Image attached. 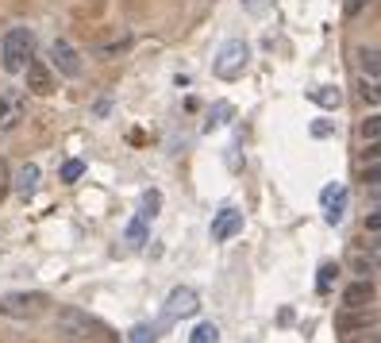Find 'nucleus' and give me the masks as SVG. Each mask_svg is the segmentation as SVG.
Masks as SVG:
<instances>
[{"instance_id":"obj_33","label":"nucleus","mask_w":381,"mask_h":343,"mask_svg":"<svg viewBox=\"0 0 381 343\" xmlns=\"http://www.w3.org/2000/svg\"><path fill=\"white\" fill-rule=\"evenodd\" d=\"M104 343H108V339H104Z\"/></svg>"},{"instance_id":"obj_21","label":"nucleus","mask_w":381,"mask_h":343,"mask_svg":"<svg viewBox=\"0 0 381 343\" xmlns=\"http://www.w3.org/2000/svg\"><path fill=\"white\" fill-rule=\"evenodd\" d=\"M358 62L366 73H381V54L374 51V46H366V51H358Z\"/></svg>"},{"instance_id":"obj_4","label":"nucleus","mask_w":381,"mask_h":343,"mask_svg":"<svg viewBox=\"0 0 381 343\" xmlns=\"http://www.w3.org/2000/svg\"><path fill=\"white\" fill-rule=\"evenodd\" d=\"M335 328L343 336H350V332H366V328H381V312L377 304H362V309H343L335 317Z\"/></svg>"},{"instance_id":"obj_22","label":"nucleus","mask_w":381,"mask_h":343,"mask_svg":"<svg viewBox=\"0 0 381 343\" xmlns=\"http://www.w3.org/2000/svg\"><path fill=\"white\" fill-rule=\"evenodd\" d=\"M78 178H85V162L81 158H70L62 166V182H78Z\"/></svg>"},{"instance_id":"obj_1","label":"nucleus","mask_w":381,"mask_h":343,"mask_svg":"<svg viewBox=\"0 0 381 343\" xmlns=\"http://www.w3.org/2000/svg\"><path fill=\"white\" fill-rule=\"evenodd\" d=\"M0 58H4L8 73H24L27 62L35 58V31L31 27H12L0 43Z\"/></svg>"},{"instance_id":"obj_8","label":"nucleus","mask_w":381,"mask_h":343,"mask_svg":"<svg viewBox=\"0 0 381 343\" xmlns=\"http://www.w3.org/2000/svg\"><path fill=\"white\" fill-rule=\"evenodd\" d=\"M51 58H54V66H58V73H66V78H78V73H81L78 51H73L66 39H54L51 43Z\"/></svg>"},{"instance_id":"obj_27","label":"nucleus","mask_w":381,"mask_h":343,"mask_svg":"<svg viewBox=\"0 0 381 343\" xmlns=\"http://www.w3.org/2000/svg\"><path fill=\"white\" fill-rule=\"evenodd\" d=\"M312 135L328 139V135H335V128H331V123H328V120H323V123H312Z\"/></svg>"},{"instance_id":"obj_11","label":"nucleus","mask_w":381,"mask_h":343,"mask_svg":"<svg viewBox=\"0 0 381 343\" xmlns=\"http://www.w3.org/2000/svg\"><path fill=\"white\" fill-rule=\"evenodd\" d=\"M27 89L39 93V97H46V93L54 89V85H51V70H46L43 62H35V58L27 62Z\"/></svg>"},{"instance_id":"obj_12","label":"nucleus","mask_w":381,"mask_h":343,"mask_svg":"<svg viewBox=\"0 0 381 343\" xmlns=\"http://www.w3.org/2000/svg\"><path fill=\"white\" fill-rule=\"evenodd\" d=\"M39 178H43V170L35 166V162H27V166H20V174H16V193L24 197H35V189H39Z\"/></svg>"},{"instance_id":"obj_3","label":"nucleus","mask_w":381,"mask_h":343,"mask_svg":"<svg viewBox=\"0 0 381 343\" xmlns=\"http://www.w3.org/2000/svg\"><path fill=\"white\" fill-rule=\"evenodd\" d=\"M43 309H46L43 293H8V297L0 301V312L12 317V320H35Z\"/></svg>"},{"instance_id":"obj_13","label":"nucleus","mask_w":381,"mask_h":343,"mask_svg":"<svg viewBox=\"0 0 381 343\" xmlns=\"http://www.w3.org/2000/svg\"><path fill=\"white\" fill-rule=\"evenodd\" d=\"M189 343H220V328H216L212 320L197 324V328L189 332Z\"/></svg>"},{"instance_id":"obj_5","label":"nucleus","mask_w":381,"mask_h":343,"mask_svg":"<svg viewBox=\"0 0 381 343\" xmlns=\"http://www.w3.org/2000/svg\"><path fill=\"white\" fill-rule=\"evenodd\" d=\"M197 309H201V297H197V290H189V285H177V290H169V297H166V320L197 317Z\"/></svg>"},{"instance_id":"obj_9","label":"nucleus","mask_w":381,"mask_h":343,"mask_svg":"<svg viewBox=\"0 0 381 343\" xmlns=\"http://www.w3.org/2000/svg\"><path fill=\"white\" fill-rule=\"evenodd\" d=\"M320 205H323V213H328V224H339L343 220V208H347V185H328L320 193Z\"/></svg>"},{"instance_id":"obj_2","label":"nucleus","mask_w":381,"mask_h":343,"mask_svg":"<svg viewBox=\"0 0 381 343\" xmlns=\"http://www.w3.org/2000/svg\"><path fill=\"white\" fill-rule=\"evenodd\" d=\"M246 62H251V46L243 39H227L220 46V54H216V62H212V73L220 81H235L246 70Z\"/></svg>"},{"instance_id":"obj_25","label":"nucleus","mask_w":381,"mask_h":343,"mask_svg":"<svg viewBox=\"0 0 381 343\" xmlns=\"http://www.w3.org/2000/svg\"><path fill=\"white\" fill-rule=\"evenodd\" d=\"M362 135H366V139H381V116H366V120H362Z\"/></svg>"},{"instance_id":"obj_14","label":"nucleus","mask_w":381,"mask_h":343,"mask_svg":"<svg viewBox=\"0 0 381 343\" xmlns=\"http://www.w3.org/2000/svg\"><path fill=\"white\" fill-rule=\"evenodd\" d=\"M147 216H135V220H131L127 224V232H123V240H127L131 247H142V243H147Z\"/></svg>"},{"instance_id":"obj_6","label":"nucleus","mask_w":381,"mask_h":343,"mask_svg":"<svg viewBox=\"0 0 381 343\" xmlns=\"http://www.w3.org/2000/svg\"><path fill=\"white\" fill-rule=\"evenodd\" d=\"M24 112H27L24 93H4V97H0V135H8V131L20 128Z\"/></svg>"},{"instance_id":"obj_20","label":"nucleus","mask_w":381,"mask_h":343,"mask_svg":"<svg viewBox=\"0 0 381 343\" xmlns=\"http://www.w3.org/2000/svg\"><path fill=\"white\" fill-rule=\"evenodd\" d=\"M155 339H158L155 324H135V328H131V336H127V343H155Z\"/></svg>"},{"instance_id":"obj_17","label":"nucleus","mask_w":381,"mask_h":343,"mask_svg":"<svg viewBox=\"0 0 381 343\" xmlns=\"http://www.w3.org/2000/svg\"><path fill=\"white\" fill-rule=\"evenodd\" d=\"M158 208H162V193H158V189H147V193H142V208H139V216L155 220V216H158Z\"/></svg>"},{"instance_id":"obj_10","label":"nucleus","mask_w":381,"mask_h":343,"mask_svg":"<svg viewBox=\"0 0 381 343\" xmlns=\"http://www.w3.org/2000/svg\"><path fill=\"white\" fill-rule=\"evenodd\" d=\"M374 301H377V290L370 278H358L343 290V304H347V309H362V304H374Z\"/></svg>"},{"instance_id":"obj_28","label":"nucleus","mask_w":381,"mask_h":343,"mask_svg":"<svg viewBox=\"0 0 381 343\" xmlns=\"http://www.w3.org/2000/svg\"><path fill=\"white\" fill-rule=\"evenodd\" d=\"M366 232H381V208H377V213H370V216H366Z\"/></svg>"},{"instance_id":"obj_26","label":"nucleus","mask_w":381,"mask_h":343,"mask_svg":"<svg viewBox=\"0 0 381 343\" xmlns=\"http://www.w3.org/2000/svg\"><path fill=\"white\" fill-rule=\"evenodd\" d=\"M350 266H355V270H362V274H374V270H377V259H370V255H355V259H350Z\"/></svg>"},{"instance_id":"obj_31","label":"nucleus","mask_w":381,"mask_h":343,"mask_svg":"<svg viewBox=\"0 0 381 343\" xmlns=\"http://www.w3.org/2000/svg\"><path fill=\"white\" fill-rule=\"evenodd\" d=\"M266 4H270V0H246V12H262Z\"/></svg>"},{"instance_id":"obj_30","label":"nucleus","mask_w":381,"mask_h":343,"mask_svg":"<svg viewBox=\"0 0 381 343\" xmlns=\"http://www.w3.org/2000/svg\"><path fill=\"white\" fill-rule=\"evenodd\" d=\"M362 97H366V101H381V85H366V89H362Z\"/></svg>"},{"instance_id":"obj_18","label":"nucleus","mask_w":381,"mask_h":343,"mask_svg":"<svg viewBox=\"0 0 381 343\" xmlns=\"http://www.w3.org/2000/svg\"><path fill=\"white\" fill-rule=\"evenodd\" d=\"M335 274H339V266H335V262H323V266H320V274H316V290H320V293H328L331 285H335Z\"/></svg>"},{"instance_id":"obj_23","label":"nucleus","mask_w":381,"mask_h":343,"mask_svg":"<svg viewBox=\"0 0 381 343\" xmlns=\"http://www.w3.org/2000/svg\"><path fill=\"white\" fill-rule=\"evenodd\" d=\"M366 162H381V139H370V147L358 150V166H366Z\"/></svg>"},{"instance_id":"obj_19","label":"nucleus","mask_w":381,"mask_h":343,"mask_svg":"<svg viewBox=\"0 0 381 343\" xmlns=\"http://www.w3.org/2000/svg\"><path fill=\"white\" fill-rule=\"evenodd\" d=\"M358 182H366L370 189L381 185V162H366V166H358Z\"/></svg>"},{"instance_id":"obj_24","label":"nucleus","mask_w":381,"mask_h":343,"mask_svg":"<svg viewBox=\"0 0 381 343\" xmlns=\"http://www.w3.org/2000/svg\"><path fill=\"white\" fill-rule=\"evenodd\" d=\"M347 343H381V328H366V332H350Z\"/></svg>"},{"instance_id":"obj_29","label":"nucleus","mask_w":381,"mask_h":343,"mask_svg":"<svg viewBox=\"0 0 381 343\" xmlns=\"http://www.w3.org/2000/svg\"><path fill=\"white\" fill-rule=\"evenodd\" d=\"M366 4H370V0H347V16H358Z\"/></svg>"},{"instance_id":"obj_15","label":"nucleus","mask_w":381,"mask_h":343,"mask_svg":"<svg viewBox=\"0 0 381 343\" xmlns=\"http://www.w3.org/2000/svg\"><path fill=\"white\" fill-rule=\"evenodd\" d=\"M308 101H316L320 108H339V104H343L339 89H331V85H323V89H312V93H308Z\"/></svg>"},{"instance_id":"obj_7","label":"nucleus","mask_w":381,"mask_h":343,"mask_svg":"<svg viewBox=\"0 0 381 343\" xmlns=\"http://www.w3.org/2000/svg\"><path fill=\"white\" fill-rule=\"evenodd\" d=\"M239 232H243V213H239V208H220L216 220H212V240L227 243V240H235Z\"/></svg>"},{"instance_id":"obj_32","label":"nucleus","mask_w":381,"mask_h":343,"mask_svg":"<svg viewBox=\"0 0 381 343\" xmlns=\"http://www.w3.org/2000/svg\"><path fill=\"white\" fill-rule=\"evenodd\" d=\"M8 193V170H4V162H0V197Z\"/></svg>"},{"instance_id":"obj_16","label":"nucleus","mask_w":381,"mask_h":343,"mask_svg":"<svg viewBox=\"0 0 381 343\" xmlns=\"http://www.w3.org/2000/svg\"><path fill=\"white\" fill-rule=\"evenodd\" d=\"M227 116H231V104L220 101V104H212V112H208V120H204V131H216V128H224Z\"/></svg>"}]
</instances>
